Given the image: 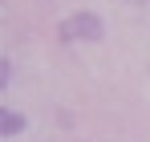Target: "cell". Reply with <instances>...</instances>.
Here are the masks:
<instances>
[{"label":"cell","instance_id":"6da1fadb","mask_svg":"<svg viewBox=\"0 0 150 142\" xmlns=\"http://www.w3.org/2000/svg\"><path fill=\"white\" fill-rule=\"evenodd\" d=\"M101 33V21L98 12H73V16H65V24H61V41H98Z\"/></svg>","mask_w":150,"mask_h":142},{"label":"cell","instance_id":"7a4b0ae2","mask_svg":"<svg viewBox=\"0 0 150 142\" xmlns=\"http://www.w3.org/2000/svg\"><path fill=\"white\" fill-rule=\"evenodd\" d=\"M21 130H25V118H21L16 110H0V134H4V138H16Z\"/></svg>","mask_w":150,"mask_h":142},{"label":"cell","instance_id":"3957f363","mask_svg":"<svg viewBox=\"0 0 150 142\" xmlns=\"http://www.w3.org/2000/svg\"><path fill=\"white\" fill-rule=\"evenodd\" d=\"M8 77H12V61L4 57V61H0V85H8Z\"/></svg>","mask_w":150,"mask_h":142}]
</instances>
